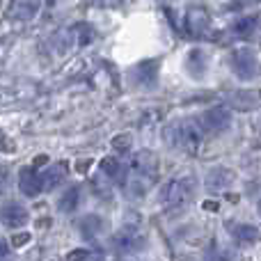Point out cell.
Masks as SVG:
<instances>
[{"instance_id":"obj_1","label":"cell","mask_w":261,"mask_h":261,"mask_svg":"<svg viewBox=\"0 0 261 261\" xmlns=\"http://www.w3.org/2000/svg\"><path fill=\"white\" fill-rule=\"evenodd\" d=\"M156 174H158V158L149 149H142L128 161L126 170H122L119 184L124 186V190L130 197H144L147 190L156 181Z\"/></svg>"},{"instance_id":"obj_2","label":"cell","mask_w":261,"mask_h":261,"mask_svg":"<svg viewBox=\"0 0 261 261\" xmlns=\"http://www.w3.org/2000/svg\"><path fill=\"white\" fill-rule=\"evenodd\" d=\"M163 138H165V142L170 144V147L195 151V149L202 144L204 128L199 126V122H195V119H179V122L167 124L165 130H163Z\"/></svg>"},{"instance_id":"obj_3","label":"cell","mask_w":261,"mask_h":261,"mask_svg":"<svg viewBox=\"0 0 261 261\" xmlns=\"http://www.w3.org/2000/svg\"><path fill=\"white\" fill-rule=\"evenodd\" d=\"M195 188H197V184H195V179H190V176H181V179L167 181L161 188V204L165 208H170V211H179L186 204H190V199H193V195H195Z\"/></svg>"},{"instance_id":"obj_4","label":"cell","mask_w":261,"mask_h":261,"mask_svg":"<svg viewBox=\"0 0 261 261\" xmlns=\"http://www.w3.org/2000/svg\"><path fill=\"white\" fill-rule=\"evenodd\" d=\"M229 67L234 71V76L245 83L257 81L261 76V62L257 55H254V50H250V48H236L229 55Z\"/></svg>"},{"instance_id":"obj_5","label":"cell","mask_w":261,"mask_h":261,"mask_svg":"<svg viewBox=\"0 0 261 261\" xmlns=\"http://www.w3.org/2000/svg\"><path fill=\"white\" fill-rule=\"evenodd\" d=\"M199 126H202L206 133H222V130H227L231 126V113L229 108H225V106H216V108H208L204 110L202 115H199Z\"/></svg>"},{"instance_id":"obj_6","label":"cell","mask_w":261,"mask_h":261,"mask_svg":"<svg viewBox=\"0 0 261 261\" xmlns=\"http://www.w3.org/2000/svg\"><path fill=\"white\" fill-rule=\"evenodd\" d=\"M28 220H30V213L21 202L7 199V202L0 204V222L7 229H18V227L28 225Z\"/></svg>"},{"instance_id":"obj_7","label":"cell","mask_w":261,"mask_h":261,"mask_svg":"<svg viewBox=\"0 0 261 261\" xmlns=\"http://www.w3.org/2000/svg\"><path fill=\"white\" fill-rule=\"evenodd\" d=\"M115 248L124 250V252H133V250H140L147 241H144V234L140 231V227H122V229L115 234L113 239Z\"/></svg>"},{"instance_id":"obj_8","label":"cell","mask_w":261,"mask_h":261,"mask_svg":"<svg viewBox=\"0 0 261 261\" xmlns=\"http://www.w3.org/2000/svg\"><path fill=\"white\" fill-rule=\"evenodd\" d=\"M18 190H21L25 197H37V195L44 190V181H41V174L35 170V167H21L18 170Z\"/></svg>"},{"instance_id":"obj_9","label":"cell","mask_w":261,"mask_h":261,"mask_svg":"<svg viewBox=\"0 0 261 261\" xmlns=\"http://www.w3.org/2000/svg\"><path fill=\"white\" fill-rule=\"evenodd\" d=\"M211 25V18H208V12L204 7H193L186 14V30L193 37H204Z\"/></svg>"},{"instance_id":"obj_10","label":"cell","mask_w":261,"mask_h":261,"mask_svg":"<svg viewBox=\"0 0 261 261\" xmlns=\"http://www.w3.org/2000/svg\"><path fill=\"white\" fill-rule=\"evenodd\" d=\"M236 174L234 170H227V167H213V170H208L206 174V181H204V186H206L208 193H220V190H225L229 184H234Z\"/></svg>"},{"instance_id":"obj_11","label":"cell","mask_w":261,"mask_h":261,"mask_svg":"<svg viewBox=\"0 0 261 261\" xmlns=\"http://www.w3.org/2000/svg\"><path fill=\"white\" fill-rule=\"evenodd\" d=\"M158 71H161V62L158 60H142L133 67V78L140 83V85L151 87L158 78Z\"/></svg>"},{"instance_id":"obj_12","label":"cell","mask_w":261,"mask_h":261,"mask_svg":"<svg viewBox=\"0 0 261 261\" xmlns=\"http://www.w3.org/2000/svg\"><path fill=\"white\" fill-rule=\"evenodd\" d=\"M41 0H12L9 3V18H16V21H30V18L37 16L39 12Z\"/></svg>"},{"instance_id":"obj_13","label":"cell","mask_w":261,"mask_h":261,"mask_svg":"<svg viewBox=\"0 0 261 261\" xmlns=\"http://www.w3.org/2000/svg\"><path fill=\"white\" fill-rule=\"evenodd\" d=\"M206 55H204V50L199 48H193L188 50V55H186V71L190 73V78H195V81H202L204 76H206Z\"/></svg>"},{"instance_id":"obj_14","label":"cell","mask_w":261,"mask_h":261,"mask_svg":"<svg viewBox=\"0 0 261 261\" xmlns=\"http://www.w3.org/2000/svg\"><path fill=\"white\" fill-rule=\"evenodd\" d=\"M69 174V167L67 163H53V165H48L44 172H41V181H44V190H53L58 188L60 184H64V179H67Z\"/></svg>"},{"instance_id":"obj_15","label":"cell","mask_w":261,"mask_h":261,"mask_svg":"<svg viewBox=\"0 0 261 261\" xmlns=\"http://www.w3.org/2000/svg\"><path fill=\"white\" fill-rule=\"evenodd\" d=\"M78 202H81V186H69L67 193L60 197L58 208L62 213H73L78 208Z\"/></svg>"},{"instance_id":"obj_16","label":"cell","mask_w":261,"mask_h":261,"mask_svg":"<svg viewBox=\"0 0 261 261\" xmlns=\"http://www.w3.org/2000/svg\"><path fill=\"white\" fill-rule=\"evenodd\" d=\"M259 99H261L259 92H234V94L229 96V103L234 106V108L248 110V108H254V106L259 103Z\"/></svg>"},{"instance_id":"obj_17","label":"cell","mask_w":261,"mask_h":261,"mask_svg":"<svg viewBox=\"0 0 261 261\" xmlns=\"http://www.w3.org/2000/svg\"><path fill=\"white\" fill-rule=\"evenodd\" d=\"M103 225L106 222L101 220L99 216H85L81 220V234L85 236V239H94V236H99L101 231H103Z\"/></svg>"},{"instance_id":"obj_18","label":"cell","mask_w":261,"mask_h":261,"mask_svg":"<svg viewBox=\"0 0 261 261\" xmlns=\"http://www.w3.org/2000/svg\"><path fill=\"white\" fill-rule=\"evenodd\" d=\"M99 167H101V174L108 176V179H119V176H122V170H124L122 161L115 156H106Z\"/></svg>"},{"instance_id":"obj_19","label":"cell","mask_w":261,"mask_h":261,"mask_svg":"<svg viewBox=\"0 0 261 261\" xmlns=\"http://www.w3.org/2000/svg\"><path fill=\"white\" fill-rule=\"evenodd\" d=\"M234 236L239 241H243V243H248V241H254L257 239V229H254V227H250V225H239L236 227V231H234Z\"/></svg>"},{"instance_id":"obj_20","label":"cell","mask_w":261,"mask_h":261,"mask_svg":"<svg viewBox=\"0 0 261 261\" xmlns=\"http://www.w3.org/2000/svg\"><path fill=\"white\" fill-rule=\"evenodd\" d=\"M130 142H133V140H130V133H117L113 138V149L115 151H128L130 149Z\"/></svg>"},{"instance_id":"obj_21","label":"cell","mask_w":261,"mask_h":261,"mask_svg":"<svg viewBox=\"0 0 261 261\" xmlns=\"http://www.w3.org/2000/svg\"><path fill=\"white\" fill-rule=\"evenodd\" d=\"M254 28H257V16H245V18H241V21L236 23L234 30L239 32V35H248V32H252Z\"/></svg>"},{"instance_id":"obj_22","label":"cell","mask_w":261,"mask_h":261,"mask_svg":"<svg viewBox=\"0 0 261 261\" xmlns=\"http://www.w3.org/2000/svg\"><path fill=\"white\" fill-rule=\"evenodd\" d=\"M25 243H30V231H25V234H14L12 236V248L14 250L23 248Z\"/></svg>"},{"instance_id":"obj_23","label":"cell","mask_w":261,"mask_h":261,"mask_svg":"<svg viewBox=\"0 0 261 261\" xmlns=\"http://www.w3.org/2000/svg\"><path fill=\"white\" fill-rule=\"evenodd\" d=\"M87 257H90V250H73L67 254L64 261H87Z\"/></svg>"},{"instance_id":"obj_24","label":"cell","mask_w":261,"mask_h":261,"mask_svg":"<svg viewBox=\"0 0 261 261\" xmlns=\"http://www.w3.org/2000/svg\"><path fill=\"white\" fill-rule=\"evenodd\" d=\"M9 259V245L0 239V261H7Z\"/></svg>"},{"instance_id":"obj_25","label":"cell","mask_w":261,"mask_h":261,"mask_svg":"<svg viewBox=\"0 0 261 261\" xmlns=\"http://www.w3.org/2000/svg\"><path fill=\"white\" fill-rule=\"evenodd\" d=\"M46 163H48V156H46V153H39V156L35 158V163H32V167H41V165H46Z\"/></svg>"},{"instance_id":"obj_26","label":"cell","mask_w":261,"mask_h":261,"mask_svg":"<svg viewBox=\"0 0 261 261\" xmlns=\"http://www.w3.org/2000/svg\"><path fill=\"white\" fill-rule=\"evenodd\" d=\"M5 188H7V172L0 170V195L5 193Z\"/></svg>"},{"instance_id":"obj_27","label":"cell","mask_w":261,"mask_h":261,"mask_svg":"<svg viewBox=\"0 0 261 261\" xmlns=\"http://www.w3.org/2000/svg\"><path fill=\"white\" fill-rule=\"evenodd\" d=\"M90 165H92V161H90V158H85V161H81V163H78V172H87V170H90Z\"/></svg>"},{"instance_id":"obj_28","label":"cell","mask_w":261,"mask_h":261,"mask_svg":"<svg viewBox=\"0 0 261 261\" xmlns=\"http://www.w3.org/2000/svg\"><path fill=\"white\" fill-rule=\"evenodd\" d=\"M101 5H106V7H115V5L119 3V0H99Z\"/></svg>"},{"instance_id":"obj_29","label":"cell","mask_w":261,"mask_h":261,"mask_svg":"<svg viewBox=\"0 0 261 261\" xmlns=\"http://www.w3.org/2000/svg\"><path fill=\"white\" fill-rule=\"evenodd\" d=\"M204 208H213V211H216L218 204H216V202H206V204H204Z\"/></svg>"},{"instance_id":"obj_30","label":"cell","mask_w":261,"mask_h":261,"mask_svg":"<svg viewBox=\"0 0 261 261\" xmlns=\"http://www.w3.org/2000/svg\"><path fill=\"white\" fill-rule=\"evenodd\" d=\"M259 213H261V199H259Z\"/></svg>"}]
</instances>
